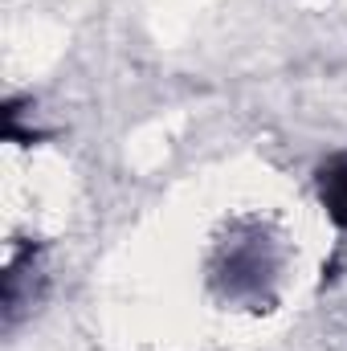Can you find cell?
Listing matches in <instances>:
<instances>
[{"mask_svg": "<svg viewBox=\"0 0 347 351\" xmlns=\"http://www.w3.org/2000/svg\"><path fill=\"white\" fill-rule=\"evenodd\" d=\"M315 188H319V204L327 208V217L339 229H347V152L331 156L327 164H319Z\"/></svg>", "mask_w": 347, "mask_h": 351, "instance_id": "obj_1", "label": "cell"}]
</instances>
